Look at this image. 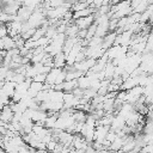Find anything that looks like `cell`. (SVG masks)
I'll use <instances>...</instances> for the list:
<instances>
[{
	"instance_id": "5b68a950",
	"label": "cell",
	"mask_w": 153,
	"mask_h": 153,
	"mask_svg": "<svg viewBox=\"0 0 153 153\" xmlns=\"http://www.w3.org/2000/svg\"><path fill=\"white\" fill-rule=\"evenodd\" d=\"M1 41H2V47H4V49H5V50H8V49H12V48H16V43H14L13 37H11V36L6 35V36H4V37L1 38Z\"/></svg>"
},
{
	"instance_id": "7a4b0ae2",
	"label": "cell",
	"mask_w": 153,
	"mask_h": 153,
	"mask_svg": "<svg viewBox=\"0 0 153 153\" xmlns=\"http://www.w3.org/2000/svg\"><path fill=\"white\" fill-rule=\"evenodd\" d=\"M13 110L11 109V106L7 104V105H4L2 109L0 110V120L6 122V123H10L13 118Z\"/></svg>"
},
{
	"instance_id": "3957f363",
	"label": "cell",
	"mask_w": 153,
	"mask_h": 153,
	"mask_svg": "<svg viewBox=\"0 0 153 153\" xmlns=\"http://www.w3.org/2000/svg\"><path fill=\"white\" fill-rule=\"evenodd\" d=\"M53 63H54V67L62 68V67L66 65V55H65L62 51L55 54V55L53 56Z\"/></svg>"
},
{
	"instance_id": "277c9868",
	"label": "cell",
	"mask_w": 153,
	"mask_h": 153,
	"mask_svg": "<svg viewBox=\"0 0 153 153\" xmlns=\"http://www.w3.org/2000/svg\"><path fill=\"white\" fill-rule=\"evenodd\" d=\"M96 8L91 7V6H87L86 8H82V10H79V11H74L73 12V19H76V18H81V17H86V16H90V14H93Z\"/></svg>"
},
{
	"instance_id": "52a82bcc",
	"label": "cell",
	"mask_w": 153,
	"mask_h": 153,
	"mask_svg": "<svg viewBox=\"0 0 153 153\" xmlns=\"http://www.w3.org/2000/svg\"><path fill=\"white\" fill-rule=\"evenodd\" d=\"M45 76H47V73H37L35 74L31 79L33 81H38V82H45Z\"/></svg>"
},
{
	"instance_id": "6da1fadb",
	"label": "cell",
	"mask_w": 153,
	"mask_h": 153,
	"mask_svg": "<svg viewBox=\"0 0 153 153\" xmlns=\"http://www.w3.org/2000/svg\"><path fill=\"white\" fill-rule=\"evenodd\" d=\"M74 20V24L79 27V29H87L94 20V17L93 14H90V16H86V17H81V18H76V19H73Z\"/></svg>"
},
{
	"instance_id": "8992f818",
	"label": "cell",
	"mask_w": 153,
	"mask_h": 153,
	"mask_svg": "<svg viewBox=\"0 0 153 153\" xmlns=\"http://www.w3.org/2000/svg\"><path fill=\"white\" fill-rule=\"evenodd\" d=\"M42 1L43 0H24L23 5H25V6H27V7L32 8V10H36L42 4Z\"/></svg>"
}]
</instances>
